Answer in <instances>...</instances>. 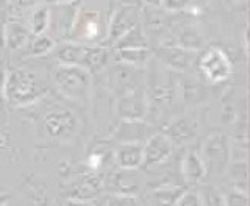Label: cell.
<instances>
[{
    "label": "cell",
    "instance_id": "obj_26",
    "mask_svg": "<svg viewBox=\"0 0 250 206\" xmlns=\"http://www.w3.org/2000/svg\"><path fill=\"white\" fill-rule=\"evenodd\" d=\"M105 206H139L136 197L127 195H111L105 202Z\"/></svg>",
    "mask_w": 250,
    "mask_h": 206
},
{
    "label": "cell",
    "instance_id": "obj_25",
    "mask_svg": "<svg viewBox=\"0 0 250 206\" xmlns=\"http://www.w3.org/2000/svg\"><path fill=\"white\" fill-rule=\"evenodd\" d=\"M175 206H202V200L197 191H185L177 200Z\"/></svg>",
    "mask_w": 250,
    "mask_h": 206
},
{
    "label": "cell",
    "instance_id": "obj_19",
    "mask_svg": "<svg viewBox=\"0 0 250 206\" xmlns=\"http://www.w3.org/2000/svg\"><path fill=\"white\" fill-rule=\"evenodd\" d=\"M186 191L182 186L175 185H163L160 187L153 189L152 199L156 206H175L177 200L182 197V194Z\"/></svg>",
    "mask_w": 250,
    "mask_h": 206
},
{
    "label": "cell",
    "instance_id": "obj_14",
    "mask_svg": "<svg viewBox=\"0 0 250 206\" xmlns=\"http://www.w3.org/2000/svg\"><path fill=\"white\" fill-rule=\"evenodd\" d=\"M30 36L31 33L25 23L18 19H11L5 23L3 28V47H6L10 52L22 50L28 44Z\"/></svg>",
    "mask_w": 250,
    "mask_h": 206
},
{
    "label": "cell",
    "instance_id": "obj_1",
    "mask_svg": "<svg viewBox=\"0 0 250 206\" xmlns=\"http://www.w3.org/2000/svg\"><path fill=\"white\" fill-rule=\"evenodd\" d=\"M47 92H49V84L31 69L11 67L3 75L2 97L11 106H30L41 100Z\"/></svg>",
    "mask_w": 250,
    "mask_h": 206
},
{
    "label": "cell",
    "instance_id": "obj_17",
    "mask_svg": "<svg viewBox=\"0 0 250 206\" xmlns=\"http://www.w3.org/2000/svg\"><path fill=\"white\" fill-rule=\"evenodd\" d=\"M116 49H141V47H148V38L146 35L144 27L138 23L130 31H127L114 45Z\"/></svg>",
    "mask_w": 250,
    "mask_h": 206
},
{
    "label": "cell",
    "instance_id": "obj_32",
    "mask_svg": "<svg viewBox=\"0 0 250 206\" xmlns=\"http://www.w3.org/2000/svg\"><path fill=\"white\" fill-rule=\"evenodd\" d=\"M2 70V69H0ZM3 75L5 72H0V96H2V86H3Z\"/></svg>",
    "mask_w": 250,
    "mask_h": 206
},
{
    "label": "cell",
    "instance_id": "obj_22",
    "mask_svg": "<svg viewBox=\"0 0 250 206\" xmlns=\"http://www.w3.org/2000/svg\"><path fill=\"white\" fill-rule=\"evenodd\" d=\"M199 195L202 206H224V195L213 186H203Z\"/></svg>",
    "mask_w": 250,
    "mask_h": 206
},
{
    "label": "cell",
    "instance_id": "obj_10",
    "mask_svg": "<svg viewBox=\"0 0 250 206\" xmlns=\"http://www.w3.org/2000/svg\"><path fill=\"white\" fill-rule=\"evenodd\" d=\"M197 131H199L197 121L188 116L174 119V121L169 122L163 130V133L169 138V141L172 142L174 147H183V145L191 144L194 138L197 136Z\"/></svg>",
    "mask_w": 250,
    "mask_h": 206
},
{
    "label": "cell",
    "instance_id": "obj_13",
    "mask_svg": "<svg viewBox=\"0 0 250 206\" xmlns=\"http://www.w3.org/2000/svg\"><path fill=\"white\" fill-rule=\"evenodd\" d=\"M109 60V49L100 44H82L80 61L78 67L86 69L88 72H99L106 66Z\"/></svg>",
    "mask_w": 250,
    "mask_h": 206
},
{
    "label": "cell",
    "instance_id": "obj_18",
    "mask_svg": "<svg viewBox=\"0 0 250 206\" xmlns=\"http://www.w3.org/2000/svg\"><path fill=\"white\" fill-rule=\"evenodd\" d=\"M174 41L177 45L195 53L203 47V38L200 35V31L192 25H185L183 28H180L177 38H174Z\"/></svg>",
    "mask_w": 250,
    "mask_h": 206
},
{
    "label": "cell",
    "instance_id": "obj_28",
    "mask_svg": "<svg viewBox=\"0 0 250 206\" xmlns=\"http://www.w3.org/2000/svg\"><path fill=\"white\" fill-rule=\"evenodd\" d=\"M62 206H92L89 202H86V200H75V199H70L67 200Z\"/></svg>",
    "mask_w": 250,
    "mask_h": 206
},
{
    "label": "cell",
    "instance_id": "obj_3",
    "mask_svg": "<svg viewBox=\"0 0 250 206\" xmlns=\"http://www.w3.org/2000/svg\"><path fill=\"white\" fill-rule=\"evenodd\" d=\"M205 165L207 177L219 178L229 170L231 161V144L225 133H213L203 141L199 152Z\"/></svg>",
    "mask_w": 250,
    "mask_h": 206
},
{
    "label": "cell",
    "instance_id": "obj_23",
    "mask_svg": "<svg viewBox=\"0 0 250 206\" xmlns=\"http://www.w3.org/2000/svg\"><path fill=\"white\" fill-rule=\"evenodd\" d=\"M224 195V206H249V195L247 191L242 189H231Z\"/></svg>",
    "mask_w": 250,
    "mask_h": 206
},
{
    "label": "cell",
    "instance_id": "obj_20",
    "mask_svg": "<svg viewBox=\"0 0 250 206\" xmlns=\"http://www.w3.org/2000/svg\"><path fill=\"white\" fill-rule=\"evenodd\" d=\"M50 27V8L41 5L36 6L35 11L30 16V23H28V30L33 36L44 35V31Z\"/></svg>",
    "mask_w": 250,
    "mask_h": 206
},
{
    "label": "cell",
    "instance_id": "obj_4",
    "mask_svg": "<svg viewBox=\"0 0 250 206\" xmlns=\"http://www.w3.org/2000/svg\"><path fill=\"white\" fill-rule=\"evenodd\" d=\"M42 128L53 141L70 142L80 130V121L72 109L66 106H52L42 117Z\"/></svg>",
    "mask_w": 250,
    "mask_h": 206
},
{
    "label": "cell",
    "instance_id": "obj_16",
    "mask_svg": "<svg viewBox=\"0 0 250 206\" xmlns=\"http://www.w3.org/2000/svg\"><path fill=\"white\" fill-rule=\"evenodd\" d=\"M113 53L117 62L130 67H143L152 58V52L148 47H141V49H116Z\"/></svg>",
    "mask_w": 250,
    "mask_h": 206
},
{
    "label": "cell",
    "instance_id": "obj_27",
    "mask_svg": "<svg viewBox=\"0 0 250 206\" xmlns=\"http://www.w3.org/2000/svg\"><path fill=\"white\" fill-rule=\"evenodd\" d=\"M11 2L19 8H28V6H35L39 0H11Z\"/></svg>",
    "mask_w": 250,
    "mask_h": 206
},
{
    "label": "cell",
    "instance_id": "obj_34",
    "mask_svg": "<svg viewBox=\"0 0 250 206\" xmlns=\"http://www.w3.org/2000/svg\"><path fill=\"white\" fill-rule=\"evenodd\" d=\"M0 52H2V47H0Z\"/></svg>",
    "mask_w": 250,
    "mask_h": 206
},
{
    "label": "cell",
    "instance_id": "obj_7",
    "mask_svg": "<svg viewBox=\"0 0 250 206\" xmlns=\"http://www.w3.org/2000/svg\"><path fill=\"white\" fill-rule=\"evenodd\" d=\"M116 113L122 122H144L150 113V103L143 91H131L119 97Z\"/></svg>",
    "mask_w": 250,
    "mask_h": 206
},
{
    "label": "cell",
    "instance_id": "obj_9",
    "mask_svg": "<svg viewBox=\"0 0 250 206\" xmlns=\"http://www.w3.org/2000/svg\"><path fill=\"white\" fill-rule=\"evenodd\" d=\"M106 186L113 192V195L136 197L144 186V178L138 170L119 169L109 177Z\"/></svg>",
    "mask_w": 250,
    "mask_h": 206
},
{
    "label": "cell",
    "instance_id": "obj_6",
    "mask_svg": "<svg viewBox=\"0 0 250 206\" xmlns=\"http://www.w3.org/2000/svg\"><path fill=\"white\" fill-rule=\"evenodd\" d=\"M139 21V10L136 5H121L116 8V11L111 16L109 25L106 28L105 38L100 41V45L105 47H113L119 39L130 31L133 27L138 25Z\"/></svg>",
    "mask_w": 250,
    "mask_h": 206
},
{
    "label": "cell",
    "instance_id": "obj_8",
    "mask_svg": "<svg viewBox=\"0 0 250 206\" xmlns=\"http://www.w3.org/2000/svg\"><path fill=\"white\" fill-rule=\"evenodd\" d=\"M174 145L163 131L152 134L143 145V167H156L174 153Z\"/></svg>",
    "mask_w": 250,
    "mask_h": 206
},
{
    "label": "cell",
    "instance_id": "obj_29",
    "mask_svg": "<svg viewBox=\"0 0 250 206\" xmlns=\"http://www.w3.org/2000/svg\"><path fill=\"white\" fill-rule=\"evenodd\" d=\"M11 202V195L10 194H5V192H0V206H8Z\"/></svg>",
    "mask_w": 250,
    "mask_h": 206
},
{
    "label": "cell",
    "instance_id": "obj_31",
    "mask_svg": "<svg viewBox=\"0 0 250 206\" xmlns=\"http://www.w3.org/2000/svg\"><path fill=\"white\" fill-rule=\"evenodd\" d=\"M3 28H5V23L0 22V47H3Z\"/></svg>",
    "mask_w": 250,
    "mask_h": 206
},
{
    "label": "cell",
    "instance_id": "obj_33",
    "mask_svg": "<svg viewBox=\"0 0 250 206\" xmlns=\"http://www.w3.org/2000/svg\"><path fill=\"white\" fill-rule=\"evenodd\" d=\"M231 2H239V0H231Z\"/></svg>",
    "mask_w": 250,
    "mask_h": 206
},
{
    "label": "cell",
    "instance_id": "obj_2",
    "mask_svg": "<svg viewBox=\"0 0 250 206\" xmlns=\"http://www.w3.org/2000/svg\"><path fill=\"white\" fill-rule=\"evenodd\" d=\"M52 80L62 96L74 102H86L91 91V74L83 67L58 64L53 70Z\"/></svg>",
    "mask_w": 250,
    "mask_h": 206
},
{
    "label": "cell",
    "instance_id": "obj_21",
    "mask_svg": "<svg viewBox=\"0 0 250 206\" xmlns=\"http://www.w3.org/2000/svg\"><path fill=\"white\" fill-rule=\"evenodd\" d=\"M55 39L47 36V35H39V36H33L28 41L27 47V55L28 57H33V58H41L49 55L50 52L55 50Z\"/></svg>",
    "mask_w": 250,
    "mask_h": 206
},
{
    "label": "cell",
    "instance_id": "obj_24",
    "mask_svg": "<svg viewBox=\"0 0 250 206\" xmlns=\"http://www.w3.org/2000/svg\"><path fill=\"white\" fill-rule=\"evenodd\" d=\"M192 0H160L161 10L169 11V13H180L188 10V6L191 5Z\"/></svg>",
    "mask_w": 250,
    "mask_h": 206
},
{
    "label": "cell",
    "instance_id": "obj_12",
    "mask_svg": "<svg viewBox=\"0 0 250 206\" xmlns=\"http://www.w3.org/2000/svg\"><path fill=\"white\" fill-rule=\"evenodd\" d=\"M114 163L124 170H139L143 167V144L141 142H121L114 150Z\"/></svg>",
    "mask_w": 250,
    "mask_h": 206
},
{
    "label": "cell",
    "instance_id": "obj_15",
    "mask_svg": "<svg viewBox=\"0 0 250 206\" xmlns=\"http://www.w3.org/2000/svg\"><path fill=\"white\" fill-rule=\"evenodd\" d=\"M182 173H183L185 181H188V183H191V185H197L207 178V170H205V165L202 163L199 152L188 150L185 153L183 161H182Z\"/></svg>",
    "mask_w": 250,
    "mask_h": 206
},
{
    "label": "cell",
    "instance_id": "obj_5",
    "mask_svg": "<svg viewBox=\"0 0 250 206\" xmlns=\"http://www.w3.org/2000/svg\"><path fill=\"white\" fill-rule=\"evenodd\" d=\"M199 70L207 82L217 84L230 78L233 72V62L221 47H208L199 57Z\"/></svg>",
    "mask_w": 250,
    "mask_h": 206
},
{
    "label": "cell",
    "instance_id": "obj_11",
    "mask_svg": "<svg viewBox=\"0 0 250 206\" xmlns=\"http://www.w3.org/2000/svg\"><path fill=\"white\" fill-rule=\"evenodd\" d=\"M195 55H197L195 52L186 50L177 44L163 45L156 50V58L160 60L161 64L174 72H185L189 69L195 60Z\"/></svg>",
    "mask_w": 250,
    "mask_h": 206
},
{
    "label": "cell",
    "instance_id": "obj_30",
    "mask_svg": "<svg viewBox=\"0 0 250 206\" xmlns=\"http://www.w3.org/2000/svg\"><path fill=\"white\" fill-rule=\"evenodd\" d=\"M50 2L58 3V5H70V3H74L75 0H50Z\"/></svg>",
    "mask_w": 250,
    "mask_h": 206
}]
</instances>
